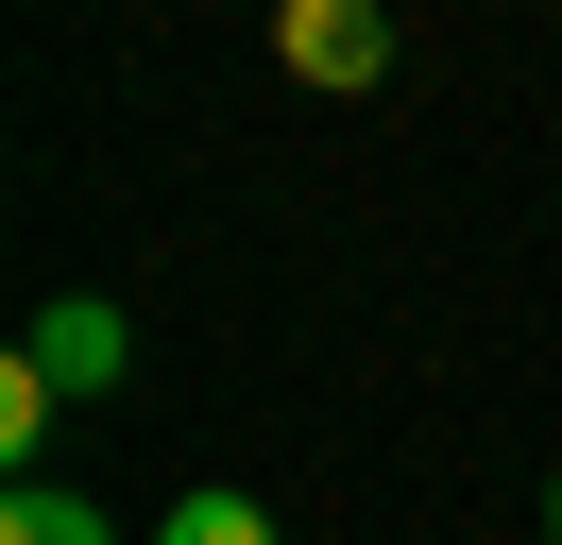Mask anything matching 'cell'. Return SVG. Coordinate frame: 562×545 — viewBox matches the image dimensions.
Segmentation results:
<instances>
[{
    "instance_id": "6da1fadb",
    "label": "cell",
    "mask_w": 562,
    "mask_h": 545,
    "mask_svg": "<svg viewBox=\"0 0 562 545\" xmlns=\"http://www.w3.org/2000/svg\"><path fill=\"white\" fill-rule=\"evenodd\" d=\"M120 358H137V324H120L103 290H69V307H35V341H18V375H35L52 409H69V392H120Z\"/></svg>"
},
{
    "instance_id": "7a4b0ae2",
    "label": "cell",
    "mask_w": 562,
    "mask_h": 545,
    "mask_svg": "<svg viewBox=\"0 0 562 545\" xmlns=\"http://www.w3.org/2000/svg\"><path fill=\"white\" fill-rule=\"evenodd\" d=\"M290 68H307V86H375L392 18H375V0H290Z\"/></svg>"
},
{
    "instance_id": "3957f363",
    "label": "cell",
    "mask_w": 562,
    "mask_h": 545,
    "mask_svg": "<svg viewBox=\"0 0 562 545\" xmlns=\"http://www.w3.org/2000/svg\"><path fill=\"white\" fill-rule=\"evenodd\" d=\"M0 545H120V529L86 494H52V477H18V494H0Z\"/></svg>"
},
{
    "instance_id": "277c9868",
    "label": "cell",
    "mask_w": 562,
    "mask_h": 545,
    "mask_svg": "<svg viewBox=\"0 0 562 545\" xmlns=\"http://www.w3.org/2000/svg\"><path fill=\"white\" fill-rule=\"evenodd\" d=\"M154 545H273V511H256V494H188Z\"/></svg>"
},
{
    "instance_id": "5b68a950",
    "label": "cell",
    "mask_w": 562,
    "mask_h": 545,
    "mask_svg": "<svg viewBox=\"0 0 562 545\" xmlns=\"http://www.w3.org/2000/svg\"><path fill=\"white\" fill-rule=\"evenodd\" d=\"M546 545H562V477H546Z\"/></svg>"
}]
</instances>
